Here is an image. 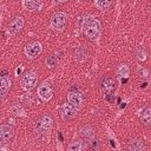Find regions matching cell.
I'll use <instances>...</instances> for the list:
<instances>
[{
  "label": "cell",
  "instance_id": "8fae6325",
  "mask_svg": "<svg viewBox=\"0 0 151 151\" xmlns=\"http://www.w3.org/2000/svg\"><path fill=\"white\" fill-rule=\"evenodd\" d=\"M79 110H77L73 105H71L70 103H65L63 106H61V109H60V116H61V118L64 119V120H67V119H71V118H73L76 114H77V112H78Z\"/></svg>",
  "mask_w": 151,
  "mask_h": 151
},
{
  "label": "cell",
  "instance_id": "7c38bea8",
  "mask_svg": "<svg viewBox=\"0 0 151 151\" xmlns=\"http://www.w3.org/2000/svg\"><path fill=\"white\" fill-rule=\"evenodd\" d=\"M22 8L29 12H38L42 8V0H21Z\"/></svg>",
  "mask_w": 151,
  "mask_h": 151
},
{
  "label": "cell",
  "instance_id": "30bf717a",
  "mask_svg": "<svg viewBox=\"0 0 151 151\" xmlns=\"http://www.w3.org/2000/svg\"><path fill=\"white\" fill-rule=\"evenodd\" d=\"M67 103L73 105L77 110H79L83 105V96L78 91H70L67 93Z\"/></svg>",
  "mask_w": 151,
  "mask_h": 151
},
{
  "label": "cell",
  "instance_id": "ba28073f",
  "mask_svg": "<svg viewBox=\"0 0 151 151\" xmlns=\"http://www.w3.org/2000/svg\"><path fill=\"white\" fill-rule=\"evenodd\" d=\"M113 90H114V80L112 78H104L100 83V91L103 97L107 100L110 96H113Z\"/></svg>",
  "mask_w": 151,
  "mask_h": 151
},
{
  "label": "cell",
  "instance_id": "ac0fdd59",
  "mask_svg": "<svg viewBox=\"0 0 151 151\" xmlns=\"http://www.w3.org/2000/svg\"><path fill=\"white\" fill-rule=\"evenodd\" d=\"M86 57H87V52H86L85 48H83L81 46L76 48V51H74V59L77 61H84L86 59Z\"/></svg>",
  "mask_w": 151,
  "mask_h": 151
},
{
  "label": "cell",
  "instance_id": "277c9868",
  "mask_svg": "<svg viewBox=\"0 0 151 151\" xmlns=\"http://www.w3.org/2000/svg\"><path fill=\"white\" fill-rule=\"evenodd\" d=\"M50 24L54 31H63L67 24V17L63 12H57L51 17Z\"/></svg>",
  "mask_w": 151,
  "mask_h": 151
},
{
  "label": "cell",
  "instance_id": "d6986e66",
  "mask_svg": "<svg viewBox=\"0 0 151 151\" xmlns=\"http://www.w3.org/2000/svg\"><path fill=\"white\" fill-rule=\"evenodd\" d=\"M85 147V144L83 140L80 139H77V140H73L71 142V144L68 145V151H81Z\"/></svg>",
  "mask_w": 151,
  "mask_h": 151
},
{
  "label": "cell",
  "instance_id": "2e32d148",
  "mask_svg": "<svg viewBox=\"0 0 151 151\" xmlns=\"http://www.w3.org/2000/svg\"><path fill=\"white\" fill-rule=\"evenodd\" d=\"M129 74H130V68L126 64H120L117 67V76L122 80V83H124L129 78Z\"/></svg>",
  "mask_w": 151,
  "mask_h": 151
},
{
  "label": "cell",
  "instance_id": "cb8c5ba5",
  "mask_svg": "<svg viewBox=\"0 0 151 151\" xmlns=\"http://www.w3.org/2000/svg\"><path fill=\"white\" fill-rule=\"evenodd\" d=\"M58 65V59L54 57V55H50L46 58V66L48 68H53Z\"/></svg>",
  "mask_w": 151,
  "mask_h": 151
},
{
  "label": "cell",
  "instance_id": "7402d4cb",
  "mask_svg": "<svg viewBox=\"0 0 151 151\" xmlns=\"http://www.w3.org/2000/svg\"><path fill=\"white\" fill-rule=\"evenodd\" d=\"M80 134L81 136H84L85 138H87V139H90V138H92L93 137V134H94V131H93V129L91 127V126H84V127H81V130H80Z\"/></svg>",
  "mask_w": 151,
  "mask_h": 151
},
{
  "label": "cell",
  "instance_id": "9c48e42d",
  "mask_svg": "<svg viewBox=\"0 0 151 151\" xmlns=\"http://www.w3.org/2000/svg\"><path fill=\"white\" fill-rule=\"evenodd\" d=\"M22 27H24V18L22 17H14L11 20V22L8 24L7 31H8L9 34L14 35V34L19 33L22 29Z\"/></svg>",
  "mask_w": 151,
  "mask_h": 151
},
{
  "label": "cell",
  "instance_id": "8992f818",
  "mask_svg": "<svg viewBox=\"0 0 151 151\" xmlns=\"http://www.w3.org/2000/svg\"><path fill=\"white\" fill-rule=\"evenodd\" d=\"M38 96L41 100L48 101L53 96V88L48 81H44L38 86Z\"/></svg>",
  "mask_w": 151,
  "mask_h": 151
},
{
  "label": "cell",
  "instance_id": "484cf974",
  "mask_svg": "<svg viewBox=\"0 0 151 151\" xmlns=\"http://www.w3.org/2000/svg\"><path fill=\"white\" fill-rule=\"evenodd\" d=\"M22 70H24V66H20V67H18V68L15 70V74H17V76H19V74L22 72Z\"/></svg>",
  "mask_w": 151,
  "mask_h": 151
},
{
  "label": "cell",
  "instance_id": "3957f363",
  "mask_svg": "<svg viewBox=\"0 0 151 151\" xmlns=\"http://www.w3.org/2000/svg\"><path fill=\"white\" fill-rule=\"evenodd\" d=\"M37 83H38V74L34 71L26 72L20 79V85L26 91H31L33 87H35Z\"/></svg>",
  "mask_w": 151,
  "mask_h": 151
},
{
  "label": "cell",
  "instance_id": "4fadbf2b",
  "mask_svg": "<svg viewBox=\"0 0 151 151\" xmlns=\"http://www.w3.org/2000/svg\"><path fill=\"white\" fill-rule=\"evenodd\" d=\"M11 86H12V79L8 76L0 77V99L6 98Z\"/></svg>",
  "mask_w": 151,
  "mask_h": 151
},
{
  "label": "cell",
  "instance_id": "52a82bcc",
  "mask_svg": "<svg viewBox=\"0 0 151 151\" xmlns=\"http://www.w3.org/2000/svg\"><path fill=\"white\" fill-rule=\"evenodd\" d=\"M14 137V127L9 124H4L0 126V144H6Z\"/></svg>",
  "mask_w": 151,
  "mask_h": 151
},
{
  "label": "cell",
  "instance_id": "6da1fadb",
  "mask_svg": "<svg viewBox=\"0 0 151 151\" xmlns=\"http://www.w3.org/2000/svg\"><path fill=\"white\" fill-rule=\"evenodd\" d=\"M83 33L90 40H96L101 34V24L92 15L85 17L83 21Z\"/></svg>",
  "mask_w": 151,
  "mask_h": 151
},
{
  "label": "cell",
  "instance_id": "5bb4252c",
  "mask_svg": "<svg viewBox=\"0 0 151 151\" xmlns=\"http://www.w3.org/2000/svg\"><path fill=\"white\" fill-rule=\"evenodd\" d=\"M139 119L145 125H150L151 124V109H150V105H145L139 111Z\"/></svg>",
  "mask_w": 151,
  "mask_h": 151
},
{
  "label": "cell",
  "instance_id": "e0dca14e",
  "mask_svg": "<svg viewBox=\"0 0 151 151\" xmlns=\"http://www.w3.org/2000/svg\"><path fill=\"white\" fill-rule=\"evenodd\" d=\"M144 149H145V145L139 139H131L127 143V150L130 151H144Z\"/></svg>",
  "mask_w": 151,
  "mask_h": 151
},
{
  "label": "cell",
  "instance_id": "7a4b0ae2",
  "mask_svg": "<svg viewBox=\"0 0 151 151\" xmlns=\"http://www.w3.org/2000/svg\"><path fill=\"white\" fill-rule=\"evenodd\" d=\"M52 117L48 113H45L40 117V119L35 123L34 125V134L38 139L40 140H45L46 138L48 139V134L50 131L52 129Z\"/></svg>",
  "mask_w": 151,
  "mask_h": 151
},
{
  "label": "cell",
  "instance_id": "603a6c76",
  "mask_svg": "<svg viewBox=\"0 0 151 151\" xmlns=\"http://www.w3.org/2000/svg\"><path fill=\"white\" fill-rule=\"evenodd\" d=\"M136 57H137V59L140 60V61H144V60L146 59V51H145V48H144L143 46H139V47L137 48V51H136Z\"/></svg>",
  "mask_w": 151,
  "mask_h": 151
},
{
  "label": "cell",
  "instance_id": "44dd1931",
  "mask_svg": "<svg viewBox=\"0 0 151 151\" xmlns=\"http://www.w3.org/2000/svg\"><path fill=\"white\" fill-rule=\"evenodd\" d=\"M22 101H24V104H26V105H28V106H32V105L34 104V101H35V97H34L33 93L27 92V93L24 94Z\"/></svg>",
  "mask_w": 151,
  "mask_h": 151
},
{
  "label": "cell",
  "instance_id": "5b68a950",
  "mask_svg": "<svg viewBox=\"0 0 151 151\" xmlns=\"http://www.w3.org/2000/svg\"><path fill=\"white\" fill-rule=\"evenodd\" d=\"M42 52V45L39 41H31L24 47V53L27 58L34 59Z\"/></svg>",
  "mask_w": 151,
  "mask_h": 151
},
{
  "label": "cell",
  "instance_id": "4316f807",
  "mask_svg": "<svg viewBox=\"0 0 151 151\" xmlns=\"http://www.w3.org/2000/svg\"><path fill=\"white\" fill-rule=\"evenodd\" d=\"M67 0H53L54 4H63V2H66Z\"/></svg>",
  "mask_w": 151,
  "mask_h": 151
},
{
  "label": "cell",
  "instance_id": "9a60e30c",
  "mask_svg": "<svg viewBox=\"0 0 151 151\" xmlns=\"http://www.w3.org/2000/svg\"><path fill=\"white\" fill-rule=\"evenodd\" d=\"M8 112L14 117H25V110L20 103H13L9 106Z\"/></svg>",
  "mask_w": 151,
  "mask_h": 151
},
{
  "label": "cell",
  "instance_id": "d4e9b609",
  "mask_svg": "<svg viewBox=\"0 0 151 151\" xmlns=\"http://www.w3.org/2000/svg\"><path fill=\"white\" fill-rule=\"evenodd\" d=\"M137 73H138V76H139V77H142V78H146V77L149 76V71H147L146 68L142 67V66H139V67H138Z\"/></svg>",
  "mask_w": 151,
  "mask_h": 151
},
{
  "label": "cell",
  "instance_id": "ffe728a7",
  "mask_svg": "<svg viewBox=\"0 0 151 151\" xmlns=\"http://www.w3.org/2000/svg\"><path fill=\"white\" fill-rule=\"evenodd\" d=\"M112 1H113V0H94V5H96V7H97L98 9H100V11H106V9L111 6Z\"/></svg>",
  "mask_w": 151,
  "mask_h": 151
}]
</instances>
